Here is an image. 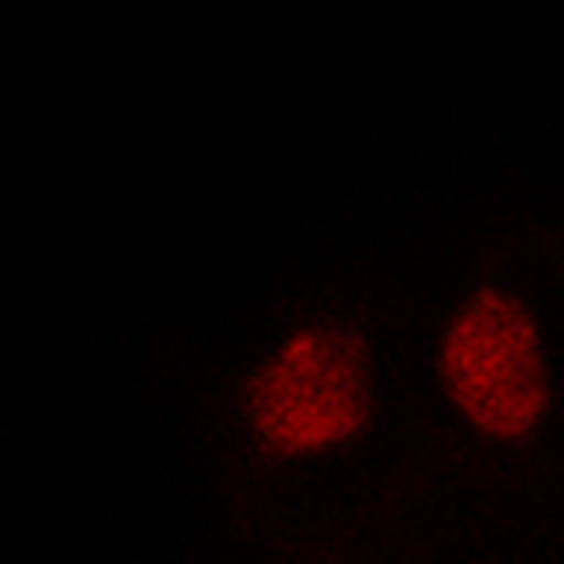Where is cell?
Instances as JSON below:
<instances>
[{"mask_svg": "<svg viewBox=\"0 0 564 564\" xmlns=\"http://www.w3.org/2000/svg\"><path fill=\"white\" fill-rule=\"evenodd\" d=\"M381 410L371 339L339 316H306L274 333L246 365L236 420L268 465H326L361 445Z\"/></svg>", "mask_w": 564, "mask_h": 564, "instance_id": "1", "label": "cell"}, {"mask_svg": "<svg viewBox=\"0 0 564 564\" xmlns=\"http://www.w3.org/2000/svg\"><path fill=\"white\" fill-rule=\"evenodd\" d=\"M430 365L452 420L487 448H525L555 416L549 326L513 284L478 281L462 291L438 319Z\"/></svg>", "mask_w": 564, "mask_h": 564, "instance_id": "2", "label": "cell"}]
</instances>
